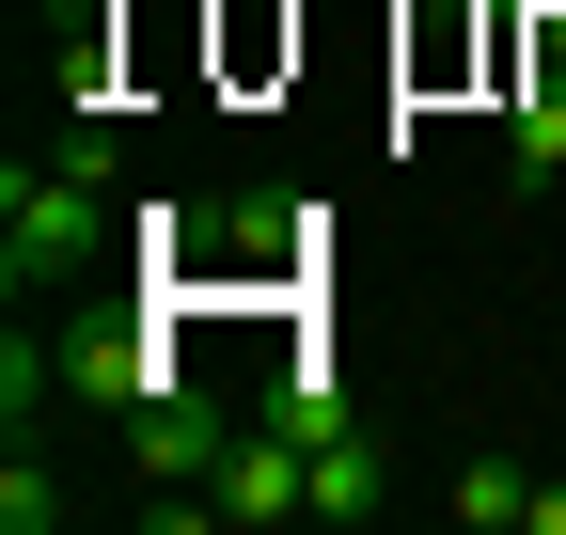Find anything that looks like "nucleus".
Wrapping results in <instances>:
<instances>
[{"label": "nucleus", "instance_id": "1", "mask_svg": "<svg viewBox=\"0 0 566 535\" xmlns=\"http://www.w3.org/2000/svg\"><path fill=\"white\" fill-rule=\"evenodd\" d=\"M95 237H111V174H80V158H17L0 174V284H17V315L80 284Z\"/></svg>", "mask_w": 566, "mask_h": 535}, {"label": "nucleus", "instance_id": "2", "mask_svg": "<svg viewBox=\"0 0 566 535\" xmlns=\"http://www.w3.org/2000/svg\"><path fill=\"white\" fill-rule=\"evenodd\" d=\"M205 504H221V535H268V520H315V441L300 426H237V457H221V489H205Z\"/></svg>", "mask_w": 566, "mask_h": 535}, {"label": "nucleus", "instance_id": "3", "mask_svg": "<svg viewBox=\"0 0 566 535\" xmlns=\"http://www.w3.org/2000/svg\"><path fill=\"white\" fill-rule=\"evenodd\" d=\"M221 457H237V426L189 410V394H142V410H126V473L142 489H221Z\"/></svg>", "mask_w": 566, "mask_h": 535}, {"label": "nucleus", "instance_id": "4", "mask_svg": "<svg viewBox=\"0 0 566 535\" xmlns=\"http://www.w3.org/2000/svg\"><path fill=\"white\" fill-rule=\"evenodd\" d=\"M63 394H80V410H111V426H126L142 394H158V363H142L126 331H63Z\"/></svg>", "mask_w": 566, "mask_h": 535}, {"label": "nucleus", "instance_id": "5", "mask_svg": "<svg viewBox=\"0 0 566 535\" xmlns=\"http://www.w3.org/2000/svg\"><path fill=\"white\" fill-rule=\"evenodd\" d=\"M394 504V457L363 441V426H346V441H315V520H378Z\"/></svg>", "mask_w": 566, "mask_h": 535}, {"label": "nucleus", "instance_id": "6", "mask_svg": "<svg viewBox=\"0 0 566 535\" xmlns=\"http://www.w3.org/2000/svg\"><path fill=\"white\" fill-rule=\"evenodd\" d=\"M441 504H457L472 535H520V520H535V473H520V457H457V473H441Z\"/></svg>", "mask_w": 566, "mask_h": 535}, {"label": "nucleus", "instance_id": "7", "mask_svg": "<svg viewBox=\"0 0 566 535\" xmlns=\"http://www.w3.org/2000/svg\"><path fill=\"white\" fill-rule=\"evenodd\" d=\"M63 520H80V489H63L48 457L17 441V457H0V535H63Z\"/></svg>", "mask_w": 566, "mask_h": 535}, {"label": "nucleus", "instance_id": "8", "mask_svg": "<svg viewBox=\"0 0 566 535\" xmlns=\"http://www.w3.org/2000/svg\"><path fill=\"white\" fill-rule=\"evenodd\" d=\"M48 410H63V347H32V331H17V347H0V426L32 441Z\"/></svg>", "mask_w": 566, "mask_h": 535}, {"label": "nucleus", "instance_id": "9", "mask_svg": "<svg viewBox=\"0 0 566 535\" xmlns=\"http://www.w3.org/2000/svg\"><path fill=\"white\" fill-rule=\"evenodd\" d=\"M535 535H566V473H551V489H535Z\"/></svg>", "mask_w": 566, "mask_h": 535}]
</instances>
